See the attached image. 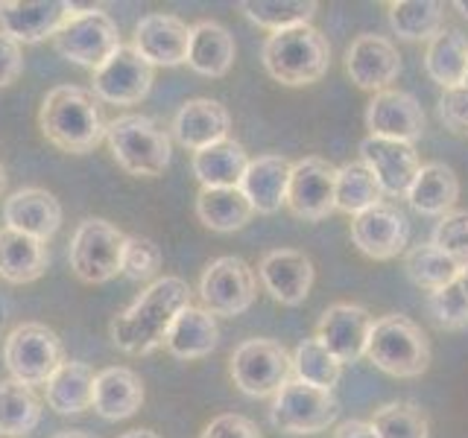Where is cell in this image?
I'll return each instance as SVG.
<instances>
[{
    "instance_id": "1",
    "label": "cell",
    "mask_w": 468,
    "mask_h": 438,
    "mask_svg": "<svg viewBox=\"0 0 468 438\" xmlns=\"http://www.w3.org/2000/svg\"><path fill=\"white\" fill-rule=\"evenodd\" d=\"M185 307H190V287L176 275H165L146 287L123 313L112 318V342L129 357H146L165 345V336Z\"/></svg>"
},
{
    "instance_id": "2",
    "label": "cell",
    "mask_w": 468,
    "mask_h": 438,
    "mask_svg": "<svg viewBox=\"0 0 468 438\" xmlns=\"http://www.w3.org/2000/svg\"><path fill=\"white\" fill-rule=\"evenodd\" d=\"M106 117L100 99L80 85H56L41 99L38 129L56 150L68 155H85L106 138Z\"/></svg>"
},
{
    "instance_id": "3",
    "label": "cell",
    "mask_w": 468,
    "mask_h": 438,
    "mask_svg": "<svg viewBox=\"0 0 468 438\" xmlns=\"http://www.w3.org/2000/svg\"><path fill=\"white\" fill-rule=\"evenodd\" d=\"M263 68L282 85H314L331 68V44L311 24L282 29L263 44Z\"/></svg>"
},
{
    "instance_id": "4",
    "label": "cell",
    "mask_w": 468,
    "mask_h": 438,
    "mask_svg": "<svg viewBox=\"0 0 468 438\" xmlns=\"http://www.w3.org/2000/svg\"><path fill=\"white\" fill-rule=\"evenodd\" d=\"M106 143L117 167L138 179H155L170 167L173 141L167 129L146 114H121L106 126Z\"/></svg>"
},
{
    "instance_id": "5",
    "label": "cell",
    "mask_w": 468,
    "mask_h": 438,
    "mask_svg": "<svg viewBox=\"0 0 468 438\" xmlns=\"http://www.w3.org/2000/svg\"><path fill=\"white\" fill-rule=\"evenodd\" d=\"M366 360L392 377H419L431 365V342L413 318L392 313L372 325Z\"/></svg>"
},
{
    "instance_id": "6",
    "label": "cell",
    "mask_w": 468,
    "mask_h": 438,
    "mask_svg": "<svg viewBox=\"0 0 468 438\" xmlns=\"http://www.w3.org/2000/svg\"><path fill=\"white\" fill-rule=\"evenodd\" d=\"M65 362L62 339L41 321H24L4 342V365L12 380L24 386H48V380Z\"/></svg>"
},
{
    "instance_id": "7",
    "label": "cell",
    "mask_w": 468,
    "mask_h": 438,
    "mask_svg": "<svg viewBox=\"0 0 468 438\" xmlns=\"http://www.w3.org/2000/svg\"><path fill=\"white\" fill-rule=\"evenodd\" d=\"M126 234L109 219H82L68 245V260L73 275L82 284H106L121 275Z\"/></svg>"
},
{
    "instance_id": "8",
    "label": "cell",
    "mask_w": 468,
    "mask_h": 438,
    "mask_svg": "<svg viewBox=\"0 0 468 438\" xmlns=\"http://www.w3.org/2000/svg\"><path fill=\"white\" fill-rule=\"evenodd\" d=\"M56 53L68 62L97 70L109 62V56L121 47V29L102 9H77L53 38Z\"/></svg>"
},
{
    "instance_id": "9",
    "label": "cell",
    "mask_w": 468,
    "mask_h": 438,
    "mask_svg": "<svg viewBox=\"0 0 468 438\" xmlns=\"http://www.w3.org/2000/svg\"><path fill=\"white\" fill-rule=\"evenodd\" d=\"M336 415H340V403H336L334 391L307 386L296 377L278 389L270 406V423L287 435L322 433L336 421Z\"/></svg>"
},
{
    "instance_id": "10",
    "label": "cell",
    "mask_w": 468,
    "mask_h": 438,
    "mask_svg": "<svg viewBox=\"0 0 468 438\" xmlns=\"http://www.w3.org/2000/svg\"><path fill=\"white\" fill-rule=\"evenodd\" d=\"M229 374L243 394L249 398H270L278 394L290 374H292V357L282 342L272 339H246L234 348L229 360Z\"/></svg>"
},
{
    "instance_id": "11",
    "label": "cell",
    "mask_w": 468,
    "mask_h": 438,
    "mask_svg": "<svg viewBox=\"0 0 468 438\" xmlns=\"http://www.w3.org/2000/svg\"><path fill=\"white\" fill-rule=\"evenodd\" d=\"M255 296H258L255 272L249 269L246 260L234 257V255L211 260L208 266H205L202 277H199L202 307L214 318L217 316L234 318V316L246 313L249 307L255 304Z\"/></svg>"
},
{
    "instance_id": "12",
    "label": "cell",
    "mask_w": 468,
    "mask_h": 438,
    "mask_svg": "<svg viewBox=\"0 0 468 438\" xmlns=\"http://www.w3.org/2000/svg\"><path fill=\"white\" fill-rule=\"evenodd\" d=\"M155 82V68L141 58L132 44H121L106 65H100L91 77V94L109 106H135Z\"/></svg>"
},
{
    "instance_id": "13",
    "label": "cell",
    "mask_w": 468,
    "mask_h": 438,
    "mask_svg": "<svg viewBox=\"0 0 468 438\" xmlns=\"http://www.w3.org/2000/svg\"><path fill=\"white\" fill-rule=\"evenodd\" d=\"M334 190H336V167L325 158H302L290 167L287 199L284 204L304 223H319L334 208Z\"/></svg>"
},
{
    "instance_id": "14",
    "label": "cell",
    "mask_w": 468,
    "mask_h": 438,
    "mask_svg": "<svg viewBox=\"0 0 468 438\" xmlns=\"http://www.w3.org/2000/svg\"><path fill=\"white\" fill-rule=\"evenodd\" d=\"M407 240H410L407 216L387 202H380L375 208L351 219V243L372 260L399 257L407 248Z\"/></svg>"
},
{
    "instance_id": "15",
    "label": "cell",
    "mask_w": 468,
    "mask_h": 438,
    "mask_svg": "<svg viewBox=\"0 0 468 438\" xmlns=\"http://www.w3.org/2000/svg\"><path fill=\"white\" fill-rule=\"evenodd\" d=\"M73 12L77 9L65 0H6L0 4V33L18 44H38L44 38H56Z\"/></svg>"
},
{
    "instance_id": "16",
    "label": "cell",
    "mask_w": 468,
    "mask_h": 438,
    "mask_svg": "<svg viewBox=\"0 0 468 438\" xmlns=\"http://www.w3.org/2000/svg\"><path fill=\"white\" fill-rule=\"evenodd\" d=\"M187 47H190V26L167 12H153L144 15L132 36V50L141 58H146L153 68H176L187 62Z\"/></svg>"
},
{
    "instance_id": "17",
    "label": "cell",
    "mask_w": 468,
    "mask_h": 438,
    "mask_svg": "<svg viewBox=\"0 0 468 438\" xmlns=\"http://www.w3.org/2000/svg\"><path fill=\"white\" fill-rule=\"evenodd\" d=\"M375 318L369 316V310H363L360 304H331L319 318L316 328V339L325 345L331 354L346 362H357L360 357H366V342H369Z\"/></svg>"
},
{
    "instance_id": "18",
    "label": "cell",
    "mask_w": 468,
    "mask_h": 438,
    "mask_svg": "<svg viewBox=\"0 0 468 438\" xmlns=\"http://www.w3.org/2000/svg\"><path fill=\"white\" fill-rule=\"evenodd\" d=\"M366 126H369L372 138L401 141L413 146L424 135V109L413 94L404 91H380L372 97L369 109H366Z\"/></svg>"
},
{
    "instance_id": "19",
    "label": "cell",
    "mask_w": 468,
    "mask_h": 438,
    "mask_svg": "<svg viewBox=\"0 0 468 438\" xmlns=\"http://www.w3.org/2000/svg\"><path fill=\"white\" fill-rule=\"evenodd\" d=\"M346 70L351 82L363 91H389V85L401 73V56L395 44L384 36H360L346 50Z\"/></svg>"
},
{
    "instance_id": "20",
    "label": "cell",
    "mask_w": 468,
    "mask_h": 438,
    "mask_svg": "<svg viewBox=\"0 0 468 438\" xmlns=\"http://www.w3.org/2000/svg\"><path fill=\"white\" fill-rule=\"evenodd\" d=\"M360 155H363V164L369 167V172L375 175V182L380 184V190H384L387 196H407L421 170L416 150L401 141L369 135L360 143Z\"/></svg>"
},
{
    "instance_id": "21",
    "label": "cell",
    "mask_w": 468,
    "mask_h": 438,
    "mask_svg": "<svg viewBox=\"0 0 468 438\" xmlns=\"http://www.w3.org/2000/svg\"><path fill=\"white\" fill-rule=\"evenodd\" d=\"M4 223L12 231L48 243L62 225V204L44 187H21L4 202Z\"/></svg>"
},
{
    "instance_id": "22",
    "label": "cell",
    "mask_w": 468,
    "mask_h": 438,
    "mask_svg": "<svg viewBox=\"0 0 468 438\" xmlns=\"http://www.w3.org/2000/svg\"><path fill=\"white\" fill-rule=\"evenodd\" d=\"M229 129H231L229 109L223 102L208 99V97L182 102L179 111L173 117V138L190 152H199L205 146L226 141Z\"/></svg>"
},
{
    "instance_id": "23",
    "label": "cell",
    "mask_w": 468,
    "mask_h": 438,
    "mask_svg": "<svg viewBox=\"0 0 468 438\" xmlns=\"http://www.w3.org/2000/svg\"><path fill=\"white\" fill-rule=\"evenodd\" d=\"M258 275L270 296L287 307L302 304L314 287L311 257L302 252H292V248H275V252L263 255Z\"/></svg>"
},
{
    "instance_id": "24",
    "label": "cell",
    "mask_w": 468,
    "mask_h": 438,
    "mask_svg": "<svg viewBox=\"0 0 468 438\" xmlns=\"http://www.w3.org/2000/svg\"><path fill=\"white\" fill-rule=\"evenodd\" d=\"M290 167H292L290 161L284 155H275V152L249 158V167L240 179V190L258 214L282 211V204L287 199Z\"/></svg>"
},
{
    "instance_id": "25",
    "label": "cell",
    "mask_w": 468,
    "mask_h": 438,
    "mask_svg": "<svg viewBox=\"0 0 468 438\" xmlns=\"http://www.w3.org/2000/svg\"><path fill=\"white\" fill-rule=\"evenodd\" d=\"M94 412L106 421L132 418L144 406V383L126 365H112L94 377Z\"/></svg>"
},
{
    "instance_id": "26",
    "label": "cell",
    "mask_w": 468,
    "mask_h": 438,
    "mask_svg": "<svg viewBox=\"0 0 468 438\" xmlns=\"http://www.w3.org/2000/svg\"><path fill=\"white\" fill-rule=\"evenodd\" d=\"M234 36L217 21H199L190 26V47H187V68L197 70L199 77L219 79L226 77L234 65Z\"/></svg>"
},
{
    "instance_id": "27",
    "label": "cell",
    "mask_w": 468,
    "mask_h": 438,
    "mask_svg": "<svg viewBox=\"0 0 468 438\" xmlns=\"http://www.w3.org/2000/svg\"><path fill=\"white\" fill-rule=\"evenodd\" d=\"M219 342V325L205 307H185L173 318V325L165 336V348L179 360H202L208 357Z\"/></svg>"
},
{
    "instance_id": "28",
    "label": "cell",
    "mask_w": 468,
    "mask_h": 438,
    "mask_svg": "<svg viewBox=\"0 0 468 438\" xmlns=\"http://www.w3.org/2000/svg\"><path fill=\"white\" fill-rule=\"evenodd\" d=\"M48 243L27 237L21 231L0 228V277L6 284H33L48 272Z\"/></svg>"
},
{
    "instance_id": "29",
    "label": "cell",
    "mask_w": 468,
    "mask_h": 438,
    "mask_svg": "<svg viewBox=\"0 0 468 438\" xmlns=\"http://www.w3.org/2000/svg\"><path fill=\"white\" fill-rule=\"evenodd\" d=\"M94 369L80 360H65L44 386L48 406L58 415H80L94 401Z\"/></svg>"
},
{
    "instance_id": "30",
    "label": "cell",
    "mask_w": 468,
    "mask_h": 438,
    "mask_svg": "<svg viewBox=\"0 0 468 438\" xmlns=\"http://www.w3.org/2000/svg\"><path fill=\"white\" fill-rule=\"evenodd\" d=\"M197 216L205 228L231 234L240 231L255 216V208L249 204L240 187H202L197 196Z\"/></svg>"
},
{
    "instance_id": "31",
    "label": "cell",
    "mask_w": 468,
    "mask_h": 438,
    "mask_svg": "<svg viewBox=\"0 0 468 438\" xmlns=\"http://www.w3.org/2000/svg\"><path fill=\"white\" fill-rule=\"evenodd\" d=\"M194 175L202 187H240V179L249 167V155L238 141H219L194 152Z\"/></svg>"
},
{
    "instance_id": "32",
    "label": "cell",
    "mask_w": 468,
    "mask_h": 438,
    "mask_svg": "<svg viewBox=\"0 0 468 438\" xmlns=\"http://www.w3.org/2000/svg\"><path fill=\"white\" fill-rule=\"evenodd\" d=\"M407 199L419 214H431V216L451 214L453 204H457V199H460L457 172L445 164H421Z\"/></svg>"
},
{
    "instance_id": "33",
    "label": "cell",
    "mask_w": 468,
    "mask_h": 438,
    "mask_svg": "<svg viewBox=\"0 0 468 438\" xmlns=\"http://www.w3.org/2000/svg\"><path fill=\"white\" fill-rule=\"evenodd\" d=\"M424 70L436 85H442V91L463 85L468 70V38L460 29H442L431 38L424 50Z\"/></svg>"
},
{
    "instance_id": "34",
    "label": "cell",
    "mask_w": 468,
    "mask_h": 438,
    "mask_svg": "<svg viewBox=\"0 0 468 438\" xmlns=\"http://www.w3.org/2000/svg\"><path fill=\"white\" fill-rule=\"evenodd\" d=\"M41 421V398L33 386L18 380H0V435L18 438L38 427Z\"/></svg>"
},
{
    "instance_id": "35",
    "label": "cell",
    "mask_w": 468,
    "mask_h": 438,
    "mask_svg": "<svg viewBox=\"0 0 468 438\" xmlns=\"http://www.w3.org/2000/svg\"><path fill=\"white\" fill-rule=\"evenodd\" d=\"M445 6L436 0H392L389 26L404 41H431L442 33Z\"/></svg>"
},
{
    "instance_id": "36",
    "label": "cell",
    "mask_w": 468,
    "mask_h": 438,
    "mask_svg": "<svg viewBox=\"0 0 468 438\" xmlns=\"http://www.w3.org/2000/svg\"><path fill=\"white\" fill-rule=\"evenodd\" d=\"M384 199V190L375 182V175L363 161H351L336 170V190H334V208L357 216L363 211L375 208Z\"/></svg>"
},
{
    "instance_id": "37",
    "label": "cell",
    "mask_w": 468,
    "mask_h": 438,
    "mask_svg": "<svg viewBox=\"0 0 468 438\" xmlns=\"http://www.w3.org/2000/svg\"><path fill=\"white\" fill-rule=\"evenodd\" d=\"M240 9L252 24L282 33V29L311 24L319 4L316 0H243Z\"/></svg>"
},
{
    "instance_id": "38",
    "label": "cell",
    "mask_w": 468,
    "mask_h": 438,
    "mask_svg": "<svg viewBox=\"0 0 468 438\" xmlns=\"http://www.w3.org/2000/svg\"><path fill=\"white\" fill-rule=\"evenodd\" d=\"M404 269L410 275V281L428 292L448 287L451 281H457V275H460L457 263H453L445 252H439L433 243H419L410 248L404 257Z\"/></svg>"
},
{
    "instance_id": "39",
    "label": "cell",
    "mask_w": 468,
    "mask_h": 438,
    "mask_svg": "<svg viewBox=\"0 0 468 438\" xmlns=\"http://www.w3.org/2000/svg\"><path fill=\"white\" fill-rule=\"evenodd\" d=\"M292 374H296V380H302V383H307V386L334 391V386L340 383L343 362L314 336V339L299 342L296 354H292Z\"/></svg>"
},
{
    "instance_id": "40",
    "label": "cell",
    "mask_w": 468,
    "mask_h": 438,
    "mask_svg": "<svg viewBox=\"0 0 468 438\" xmlns=\"http://www.w3.org/2000/svg\"><path fill=\"white\" fill-rule=\"evenodd\" d=\"M372 427L378 438H428V418L413 403H387L375 409Z\"/></svg>"
},
{
    "instance_id": "41",
    "label": "cell",
    "mask_w": 468,
    "mask_h": 438,
    "mask_svg": "<svg viewBox=\"0 0 468 438\" xmlns=\"http://www.w3.org/2000/svg\"><path fill=\"white\" fill-rule=\"evenodd\" d=\"M428 310L433 321L445 330H463L468 328V296L460 287V281H451L448 287L431 292Z\"/></svg>"
},
{
    "instance_id": "42",
    "label": "cell",
    "mask_w": 468,
    "mask_h": 438,
    "mask_svg": "<svg viewBox=\"0 0 468 438\" xmlns=\"http://www.w3.org/2000/svg\"><path fill=\"white\" fill-rule=\"evenodd\" d=\"M439 252H445L457 266H468V211H451L439 216L431 240Z\"/></svg>"
},
{
    "instance_id": "43",
    "label": "cell",
    "mask_w": 468,
    "mask_h": 438,
    "mask_svg": "<svg viewBox=\"0 0 468 438\" xmlns=\"http://www.w3.org/2000/svg\"><path fill=\"white\" fill-rule=\"evenodd\" d=\"M158 269H161L158 245L146 237H126L121 272L129 277V281H150V277H155Z\"/></svg>"
},
{
    "instance_id": "44",
    "label": "cell",
    "mask_w": 468,
    "mask_h": 438,
    "mask_svg": "<svg viewBox=\"0 0 468 438\" xmlns=\"http://www.w3.org/2000/svg\"><path fill=\"white\" fill-rule=\"evenodd\" d=\"M439 120L451 129L453 135H468V91L460 88H448L439 99Z\"/></svg>"
},
{
    "instance_id": "45",
    "label": "cell",
    "mask_w": 468,
    "mask_h": 438,
    "mask_svg": "<svg viewBox=\"0 0 468 438\" xmlns=\"http://www.w3.org/2000/svg\"><path fill=\"white\" fill-rule=\"evenodd\" d=\"M199 438H263V435L252 418L238 415V412H226V415H217L208 427L202 430Z\"/></svg>"
},
{
    "instance_id": "46",
    "label": "cell",
    "mask_w": 468,
    "mask_h": 438,
    "mask_svg": "<svg viewBox=\"0 0 468 438\" xmlns=\"http://www.w3.org/2000/svg\"><path fill=\"white\" fill-rule=\"evenodd\" d=\"M21 70H24L21 44L9 38L6 33H0V88H9L12 82H18Z\"/></svg>"
},
{
    "instance_id": "47",
    "label": "cell",
    "mask_w": 468,
    "mask_h": 438,
    "mask_svg": "<svg viewBox=\"0 0 468 438\" xmlns=\"http://www.w3.org/2000/svg\"><path fill=\"white\" fill-rule=\"evenodd\" d=\"M334 438H378V433L369 421H346L336 427Z\"/></svg>"
},
{
    "instance_id": "48",
    "label": "cell",
    "mask_w": 468,
    "mask_h": 438,
    "mask_svg": "<svg viewBox=\"0 0 468 438\" xmlns=\"http://www.w3.org/2000/svg\"><path fill=\"white\" fill-rule=\"evenodd\" d=\"M117 438H161V435H158V433H153V430H129V433L117 435Z\"/></svg>"
},
{
    "instance_id": "49",
    "label": "cell",
    "mask_w": 468,
    "mask_h": 438,
    "mask_svg": "<svg viewBox=\"0 0 468 438\" xmlns=\"http://www.w3.org/2000/svg\"><path fill=\"white\" fill-rule=\"evenodd\" d=\"M457 281H460V287L465 289V296H468V266H463V269H460V275H457Z\"/></svg>"
},
{
    "instance_id": "50",
    "label": "cell",
    "mask_w": 468,
    "mask_h": 438,
    "mask_svg": "<svg viewBox=\"0 0 468 438\" xmlns=\"http://www.w3.org/2000/svg\"><path fill=\"white\" fill-rule=\"evenodd\" d=\"M453 9H457L463 18L468 21V0H457V4H453Z\"/></svg>"
},
{
    "instance_id": "51",
    "label": "cell",
    "mask_w": 468,
    "mask_h": 438,
    "mask_svg": "<svg viewBox=\"0 0 468 438\" xmlns=\"http://www.w3.org/2000/svg\"><path fill=\"white\" fill-rule=\"evenodd\" d=\"M53 438H91V435H85V433H73V430H68V433H58V435H53Z\"/></svg>"
},
{
    "instance_id": "52",
    "label": "cell",
    "mask_w": 468,
    "mask_h": 438,
    "mask_svg": "<svg viewBox=\"0 0 468 438\" xmlns=\"http://www.w3.org/2000/svg\"><path fill=\"white\" fill-rule=\"evenodd\" d=\"M4 190H6V167L0 164V193H4Z\"/></svg>"
},
{
    "instance_id": "53",
    "label": "cell",
    "mask_w": 468,
    "mask_h": 438,
    "mask_svg": "<svg viewBox=\"0 0 468 438\" xmlns=\"http://www.w3.org/2000/svg\"><path fill=\"white\" fill-rule=\"evenodd\" d=\"M4 321H6V301L0 298V328H4Z\"/></svg>"
},
{
    "instance_id": "54",
    "label": "cell",
    "mask_w": 468,
    "mask_h": 438,
    "mask_svg": "<svg viewBox=\"0 0 468 438\" xmlns=\"http://www.w3.org/2000/svg\"><path fill=\"white\" fill-rule=\"evenodd\" d=\"M463 88H465V91H468V70H465V79H463Z\"/></svg>"
}]
</instances>
